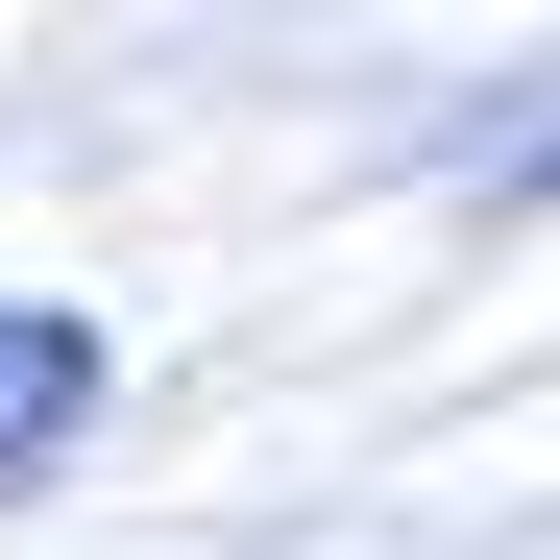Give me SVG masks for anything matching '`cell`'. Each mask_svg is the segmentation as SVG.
Instances as JSON below:
<instances>
[{
  "label": "cell",
  "mask_w": 560,
  "mask_h": 560,
  "mask_svg": "<svg viewBox=\"0 0 560 560\" xmlns=\"http://www.w3.org/2000/svg\"><path fill=\"white\" fill-rule=\"evenodd\" d=\"M73 439H98V341H73V317H0V488H49Z\"/></svg>",
  "instance_id": "obj_1"
}]
</instances>
